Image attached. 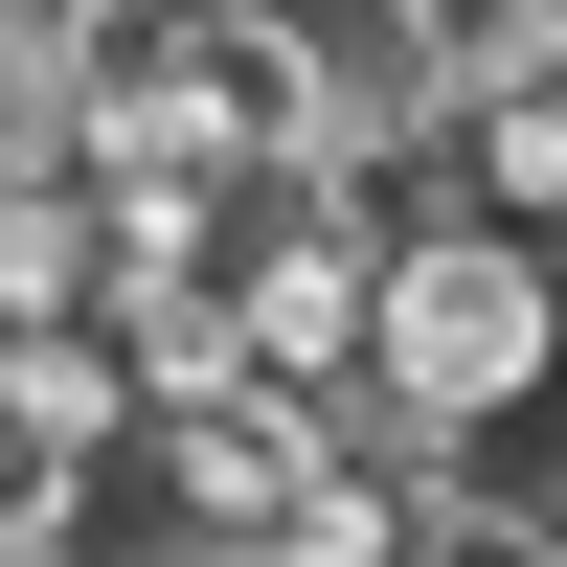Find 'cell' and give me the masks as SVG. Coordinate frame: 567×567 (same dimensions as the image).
<instances>
[{"instance_id": "2", "label": "cell", "mask_w": 567, "mask_h": 567, "mask_svg": "<svg viewBox=\"0 0 567 567\" xmlns=\"http://www.w3.org/2000/svg\"><path fill=\"white\" fill-rule=\"evenodd\" d=\"M114 545V454H69L45 409H0V567H91Z\"/></svg>"}, {"instance_id": "3", "label": "cell", "mask_w": 567, "mask_h": 567, "mask_svg": "<svg viewBox=\"0 0 567 567\" xmlns=\"http://www.w3.org/2000/svg\"><path fill=\"white\" fill-rule=\"evenodd\" d=\"M409 567H567V499H523V477H454Z\"/></svg>"}, {"instance_id": "1", "label": "cell", "mask_w": 567, "mask_h": 567, "mask_svg": "<svg viewBox=\"0 0 567 567\" xmlns=\"http://www.w3.org/2000/svg\"><path fill=\"white\" fill-rule=\"evenodd\" d=\"M363 386H386L432 454L523 432V409L567 386V250H523V227H432V250L386 272V363H363Z\"/></svg>"}]
</instances>
